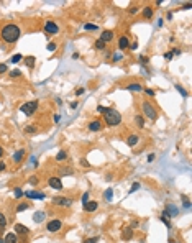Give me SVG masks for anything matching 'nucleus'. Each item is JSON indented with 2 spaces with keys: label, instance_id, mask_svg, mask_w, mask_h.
I'll use <instances>...</instances> for the list:
<instances>
[{
  "label": "nucleus",
  "instance_id": "obj_56",
  "mask_svg": "<svg viewBox=\"0 0 192 243\" xmlns=\"http://www.w3.org/2000/svg\"><path fill=\"white\" fill-rule=\"evenodd\" d=\"M72 59H79V53H74V54H72Z\"/></svg>",
  "mask_w": 192,
  "mask_h": 243
},
{
  "label": "nucleus",
  "instance_id": "obj_59",
  "mask_svg": "<svg viewBox=\"0 0 192 243\" xmlns=\"http://www.w3.org/2000/svg\"><path fill=\"white\" fill-rule=\"evenodd\" d=\"M2 156H4V148L0 146V158H2Z\"/></svg>",
  "mask_w": 192,
  "mask_h": 243
},
{
  "label": "nucleus",
  "instance_id": "obj_29",
  "mask_svg": "<svg viewBox=\"0 0 192 243\" xmlns=\"http://www.w3.org/2000/svg\"><path fill=\"white\" fill-rule=\"evenodd\" d=\"M13 190H15V197H17V199H20V197H23V196H25V192H23L20 187H15Z\"/></svg>",
  "mask_w": 192,
  "mask_h": 243
},
{
  "label": "nucleus",
  "instance_id": "obj_8",
  "mask_svg": "<svg viewBox=\"0 0 192 243\" xmlns=\"http://www.w3.org/2000/svg\"><path fill=\"white\" fill-rule=\"evenodd\" d=\"M48 184H49V187H53V189H56V190L63 189V181H61L59 177H56V176L49 177V179H48Z\"/></svg>",
  "mask_w": 192,
  "mask_h": 243
},
{
  "label": "nucleus",
  "instance_id": "obj_37",
  "mask_svg": "<svg viewBox=\"0 0 192 243\" xmlns=\"http://www.w3.org/2000/svg\"><path fill=\"white\" fill-rule=\"evenodd\" d=\"M99 236H92V238H85L84 240V243H97V242H99Z\"/></svg>",
  "mask_w": 192,
  "mask_h": 243
},
{
  "label": "nucleus",
  "instance_id": "obj_11",
  "mask_svg": "<svg viewBox=\"0 0 192 243\" xmlns=\"http://www.w3.org/2000/svg\"><path fill=\"white\" fill-rule=\"evenodd\" d=\"M100 41H103V43H108V41H112L113 39V31H110V30H105V31H102V35H100Z\"/></svg>",
  "mask_w": 192,
  "mask_h": 243
},
{
  "label": "nucleus",
  "instance_id": "obj_15",
  "mask_svg": "<svg viewBox=\"0 0 192 243\" xmlns=\"http://www.w3.org/2000/svg\"><path fill=\"white\" fill-rule=\"evenodd\" d=\"M128 46H130L128 36H120V39H118V48H120V50H127Z\"/></svg>",
  "mask_w": 192,
  "mask_h": 243
},
{
  "label": "nucleus",
  "instance_id": "obj_19",
  "mask_svg": "<svg viewBox=\"0 0 192 243\" xmlns=\"http://www.w3.org/2000/svg\"><path fill=\"white\" fill-rule=\"evenodd\" d=\"M23 158H25V150H18V151L13 155V161L15 163H21Z\"/></svg>",
  "mask_w": 192,
  "mask_h": 243
},
{
  "label": "nucleus",
  "instance_id": "obj_35",
  "mask_svg": "<svg viewBox=\"0 0 192 243\" xmlns=\"http://www.w3.org/2000/svg\"><path fill=\"white\" fill-rule=\"evenodd\" d=\"M5 225H7V218H5L4 214H0V228H4Z\"/></svg>",
  "mask_w": 192,
  "mask_h": 243
},
{
  "label": "nucleus",
  "instance_id": "obj_51",
  "mask_svg": "<svg viewBox=\"0 0 192 243\" xmlns=\"http://www.w3.org/2000/svg\"><path fill=\"white\" fill-rule=\"evenodd\" d=\"M81 164H82V166H89V163H87V159L82 158V159H81Z\"/></svg>",
  "mask_w": 192,
  "mask_h": 243
},
{
  "label": "nucleus",
  "instance_id": "obj_13",
  "mask_svg": "<svg viewBox=\"0 0 192 243\" xmlns=\"http://www.w3.org/2000/svg\"><path fill=\"white\" fill-rule=\"evenodd\" d=\"M25 197H28V199H44V194L36 192V190H26Z\"/></svg>",
  "mask_w": 192,
  "mask_h": 243
},
{
  "label": "nucleus",
  "instance_id": "obj_46",
  "mask_svg": "<svg viewBox=\"0 0 192 243\" xmlns=\"http://www.w3.org/2000/svg\"><path fill=\"white\" fill-rule=\"evenodd\" d=\"M25 131H26V133H35V131H36V127H26Z\"/></svg>",
  "mask_w": 192,
  "mask_h": 243
},
{
  "label": "nucleus",
  "instance_id": "obj_3",
  "mask_svg": "<svg viewBox=\"0 0 192 243\" xmlns=\"http://www.w3.org/2000/svg\"><path fill=\"white\" fill-rule=\"evenodd\" d=\"M141 109H143V112H145V115L148 117L149 120H156L158 118V112H156V109H154V105H151V104L148 102V100H143V104H141Z\"/></svg>",
  "mask_w": 192,
  "mask_h": 243
},
{
  "label": "nucleus",
  "instance_id": "obj_14",
  "mask_svg": "<svg viewBox=\"0 0 192 243\" xmlns=\"http://www.w3.org/2000/svg\"><path fill=\"white\" fill-rule=\"evenodd\" d=\"M15 232H17L18 235H28L30 228H28L26 225H21V223H17V225H15Z\"/></svg>",
  "mask_w": 192,
  "mask_h": 243
},
{
  "label": "nucleus",
  "instance_id": "obj_20",
  "mask_svg": "<svg viewBox=\"0 0 192 243\" xmlns=\"http://www.w3.org/2000/svg\"><path fill=\"white\" fill-rule=\"evenodd\" d=\"M4 242L5 243H18V240H17V235H15V233H7Z\"/></svg>",
  "mask_w": 192,
  "mask_h": 243
},
{
  "label": "nucleus",
  "instance_id": "obj_17",
  "mask_svg": "<svg viewBox=\"0 0 192 243\" xmlns=\"http://www.w3.org/2000/svg\"><path fill=\"white\" fill-rule=\"evenodd\" d=\"M89 130H90V131H99V130H102V123H100L99 120H94V122H90V123H89Z\"/></svg>",
  "mask_w": 192,
  "mask_h": 243
},
{
  "label": "nucleus",
  "instance_id": "obj_16",
  "mask_svg": "<svg viewBox=\"0 0 192 243\" xmlns=\"http://www.w3.org/2000/svg\"><path fill=\"white\" fill-rule=\"evenodd\" d=\"M127 89L128 90H133V92H143V85L141 84H138V82H132V84H128L127 85Z\"/></svg>",
  "mask_w": 192,
  "mask_h": 243
},
{
  "label": "nucleus",
  "instance_id": "obj_24",
  "mask_svg": "<svg viewBox=\"0 0 192 243\" xmlns=\"http://www.w3.org/2000/svg\"><path fill=\"white\" fill-rule=\"evenodd\" d=\"M135 123H136V127L143 128V127H145V118H143L141 115H136L135 117Z\"/></svg>",
  "mask_w": 192,
  "mask_h": 243
},
{
  "label": "nucleus",
  "instance_id": "obj_50",
  "mask_svg": "<svg viewBox=\"0 0 192 243\" xmlns=\"http://www.w3.org/2000/svg\"><path fill=\"white\" fill-rule=\"evenodd\" d=\"M5 168H7V164H5L4 161H0V173H2V171H4Z\"/></svg>",
  "mask_w": 192,
  "mask_h": 243
},
{
  "label": "nucleus",
  "instance_id": "obj_7",
  "mask_svg": "<svg viewBox=\"0 0 192 243\" xmlns=\"http://www.w3.org/2000/svg\"><path fill=\"white\" fill-rule=\"evenodd\" d=\"M53 202H54L56 205H59V207H71V205H72V201H71V199H68V197H59V196H57V197H54Z\"/></svg>",
  "mask_w": 192,
  "mask_h": 243
},
{
  "label": "nucleus",
  "instance_id": "obj_44",
  "mask_svg": "<svg viewBox=\"0 0 192 243\" xmlns=\"http://www.w3.org/2000/svg\"><path fill=\"white\" fill-rule=\"evenodd\" d=\"M164 59H166V61H171V59H172V53H171V51H167V53H164Z\"/></svg>",
  "mask_w": 192,
  "mask_h": 243
},
{
  "label": "nucleus",
  "instance_id": "obj_53",
  "mask_svg": "<svg viewBox=\"0 0 192 243\" xmlns=\"http://www.w3.org/2000/svg\"><path fill=\"white\" fill-rule=\"evenodd\" d=\"M130 48H132V50H136V48H138V45H136V43H132V45H130Z\"/></svg>",
  "mask_w": 192,
  "mask_h": 243
},
{
  "label": "nucleus",
  "instance_id": "obj_5",
  "mask_svg": "<svg viewBox=\"0 0 192 243\" xmlns=\"http://www.w3.org/2000/svg\"><path fill=\"white\" fill-rule=\"evenodd\" d=\"M61 228H63V222H61L59 218L49 220V222L46 223V230H48L49 233H56V232H59Z\"/></svg>",
  "mask_w": 192,
  "mask_h": 243
},
{
  "label": "nucleus",
  "instance_id": "obj_2",
  "mask_svg": "<svg viewBox=\"0 0 192 243\" xmlns=\"http://www.w3.org/2000/svg\"><path fill=\"white\" fill-rule=\"evenodd\" d=\"M103 117H105V123L108 125V127H117V125L121 123V115H120V112H117L115 109H108L103 113Z\"/></svg>",
  "mask_w": 192,
  "mask_h": 243
},
{
  "label": "nucleus",
  "instance_id": "obj_36",
  "mask_svg": "<svg viewBox=\"0 0 192 243\" xmlns=\"http://www.w3.org/2000/svg\"><path fill=\"white\" fill-rule=\"evenodd\" d=\"M138 189H140V182H133V184H132V189L128 190V192H130V194H133V192H136Z\"/></svg>",
  "mask_w": 192,
  "mask_h": 243
},
{
  "label": "nucleus",
  "instance_id": "obj_10",
  "mask_svg": "<svg viewBox=\"0 0 192 243\" xmlns=\"http://www.w3.org/2000/svg\"><path fill=\"white\" fill-rule=\"evenodd\" d=\"M82 209H84L85 212H95L97 209H99V202L95 201H90V202H85L84 205H82Z\"/></svg>",
  "mask_w": 192,
  "mask_h": 243
},
{
  "label": "nucleus",
  "instance_id": "obj_18",
  "mask_svg": "<svg viewBox=\"0 0 192 243\" xmlns=\"http://www.w3.org/2000/svg\"><path fill=\"white\" fill-rule=\"evenodd\" d=\"M138 141H140L138 135H130V136H128V140H127V144H128V146H135Z\"/></svg>",
  "mask_w": 192,
  "mask_h": 243
},
{
  "label": "nucleus",
  "instance_id": "obj_27",
  "mask_svg": "<svg viewBox=\"0 0 192 243\" xmlns=\"http://www.w3.org/2000/svg\"><path fill=\"white\" fill-rule=\"evenodd\" d=\"M28 207H30V204H28V202H23V204L17 205V212H23V210H26Z\"/></svg>",
  "mask_w": 192,
  "mask_h": 243
},
{
  "label": "nucleus",
  "instance_id": "obj_22",
  "mask_svg": "<svg viewBox=\"0 0 192 243\" xmlns=\"http://www.w3.org/2000/svg\"><path fill=\"white\" fill-rule=\"evenodd\" d=\"M23 59H25V64L28 67H33V66H35V63H36V58L35 56H26V58H23Z\"/></svg>",
  "mask_w": 192,
  "mask_h": 243
},
{
  "label": "nucleus",
  "instance_id": "obj_41",
  "mask_svg": "<svg viewBox=\"0 0 192 243\" xmlns=\"http://www.w3.org/2000/svg\"><path fill=\"white\" fill-rule=\"evenodd\" d=\"M107 110H108V107H103V105H99V107H97V112H99V113H105Z\"/></svg>",
  "mask_w": 192,
  "mask_h": 243
},
{
  "label": "nucleus",
  "instance_id": "obj_49",
  "mask_svg": "<svg viewBox=\"0 0 192 243\" xmlns=\"http://www.w3.org/2000/svg\"><path fill=\"white\" fill-rule=\"evenodd\" d=\"M140 61H141L143 64H148V58L146 56H140Z\"/></svg>",
  "mask_w": 192,
  "mask_h": 243
},
{
  "label": "nucleus",
  "instance_id": "obj_28",
  "mask_svg": "<svg viewBox=\"0 0 192 243\" xmlns=\"http://www.w3.org/2000/svg\"><path fill=\"white\" fill-rule=\"evenodd\" d=\"M84 28L87 30V31H95V30H97V25H94V23H85Z\"/></svg>",
  "mask_w": 192,
  "mask_h": 243
},
{
  "label": "nucleus",
  "instance_id": "obj_34",
  "mask_svg": "<svg viewBox=\"0 0 192 243\" xmlns=\"http://www.w3.org/2000/svg\"><path fill=\"white\" fill-rule=\"evenodd\" d=\"M20 76H21V71H20V69L10 71V77H20Z\"/></svg>",
  "mask_w": 192,
  "mask_h": 243
},
{
  "label": "nucleus",
  "instance_id": "obj_32",
  "mask_svg": "<svg viewBox=\"0 0 192 243\" xmlns=\"http://www.w3.org/2000/svg\"><path fill=\"white\" fill-rule=\"evenodd\" d=\"M95 50H105V43L100 41V39H97L95 41Z\"/></svg>",
  "mask_w": 192,
  "mask_h": 243
},
{
  "label": "nucleus",
  "instance_id": "obj_12",
  "mask_svg": "<svg viewBox=\"0 0 192 243\" xmlns=\"http://www.w3.org/2000/svg\"><path fill=\"white\" fill-rule=\"evenodd\" d=\"M44 218H46V212H43V210H38V212L33 214V220H35V223L44 222Z\"/></svg>",
  "mask_w": 192,
  "mask_h": 243
},
{
  "label": "nucleus",
  "instance_id": "obj_55",
  "mask_svg": "<svg viewBox=\"0 0 192 243\" xmlns=\"http://www.w3.org/2000/svg\"><path fill=\"white\" fill-rule=\"evenodd\" d=\"M184 207H185V209H189V207H191V202L185 201V202H184Z\"/></svg>",
  "mask_w": 192,
  "mask_h": 243
},
{
  "label": "nucleus",
  "instance_id": "obj_4",
  "mask_svg": "<svg viewBox=\"0 0 192 243\" xmlns=\"http://www.w3.org/2000/svg\"><path fill=\"white\" fill-rule=\"evenodd\" d=\"M38 109V100H30V102H25L20 107V112H23L25 115H33Z\"/></svg>",
  "mask_w": 192,
  "mask_h": 243
},
{
  "label": "nucleus",
  "instance_id": "obj_23",
  "mask_svg": "<svg viewBox=\"0 0 192 243\" xmlns=\"http://www.w3.org/2000/svg\"><path fill=\"white\" fill-rule=\"evenodd\" d=\"M143 17H145V18H151V17H153V8H151V7H145V8H143Z\"/></svg>",
  "mask_w": 192,
  "mask_h": 243
},
{
  "label": "nucleus",
  "instance_id": "obj_43",
  "mask_svg": "<svg viewBox=\"0 0 192 243\" xmlns=\"http://www.w3.org/2000/svg\"><path fill=\"white\" fill-rule=\"evenodd\" d=\"M112 194H113V192H112V189H107V192H105V199H107V201H112Z\"/></svg>",
  "mask_w": 192,
  "mask_h": 243
},
{
  "label": "nucleus",
  "instance_id": "obj_39",
  "mask_svg": "<svg viewBox=\"0 0 192 243\" xmlns=\"http://www.w3.org/2000/svg\"><path fill=\"white\" fill-rule=\"evenodd\" d=\"M4 72H8V66L2 63V64H0V74H4Z\"/></svg>",
  "mask_w": 192,
  "mask_h": 243
},
{
  "label": "nucleus",
  "instance_id": "obj_45",
  "mask_svg": "<svg viewBox=\"0 0 192 243\" xmlns=\"http://www.w3.org/2000/svg\"><path fill=\"white\" fill-rule=\"evenodd\" d=\"M85 202H89V192H84V196H82V204H85Z\"/></svg>",
  "mask_w": 192,
  "mask_h": 243
},
{
  "label": "nucleus",
  "instance_id": "obj_31",
  "mask_svg": "<svg viewBox=\"0 0 192 243\" xmlns=\"http://www.w3.org/2000/svg\"><path fill=\"white\" fill-rule=\"evenodd\" d=\"M166 210H167V214H172V215H176V214H177V209H176L174 207V205H167V209H166Z\"/></svg>",
  "mask_w": 192,
  "mask_h": 243
},
{
  "label": "nucleus",
  "instance_id": "obj_54",
  "mask_svg": "<svg viewBox=\"0 0 192 243\" xmlns=\"http://www.w3.org/2000/svg\"><path fill=\"white\" fill-rule=\"evenodd\" d=\"M148 161H149V163L154 161V155H149V156H148Z\"/></svg>",
  "mask_w": 192,
  "mask_h": 243
},
{
  "label": "nucleus",
  "instance_id": "obj_58",
  "mask_svg": "<svg viewBox=\"0 0 192 243\" xmlns=\"http://www.w3.org/2000/svg\"><path fill=\"white\" fill-rule=\"evenodd\" d=\"M135 227H138V222H136V220H135V222H132V228H135Z\"/></svg>",
  "mask_w": 192,
  "mask_h": 243
},
{
  "label": "nucleus",
  "instance_id": "obj_52",
  "mask_svg": "<svg viewBox=\"0 0 192 243\" xmlns=\"http://www.w3.org/2000/svg\"><path fill=\"white\" fill-rule=\"evenodd\" d=\"M82 94H84V89H77V92H76V95H82Z\"/></svg>",
  "mask_w": 192,
  "mask_h": 243
},
{
  "label": "nucleus",
  "instance_id": "obj_9",
  "mask_svg": "<svg viewBox=\"0 0 192 243\" xmlns=\"http://www.w3.org/2000/svg\"><path fill=\"white\" fill-rule=\"evenodd\" d=\"M133 238V228L132 227H125L123 230H121V240L123 242H128V240Z\"/></svg>",
  "mask_w": 192,
  "mask_h": 243
},
{
  "label": "nucleus",
  "instance_id": "obj_21",
  "mask_svg": "<svg viewBox=\"0 0 192 243\" xmlns=\"http://www.w3.org/2000/svg\"><path fill=\"white\" fill-rule=\"evenodd\" d=\"M71 174H74V169H71V168H61L59 169V176H71Z\"/></svg>",
  "mask_w": 192,
  "mask_h": 243
},
{
  "label": "nucleus",
  "instance_id": "obj_38",
  "mask_svg": "<svg viewBox=\"0 0 192 243\" xmlns=\"http://www.w3.org/2000/svg\"><path fill=\"white\" fill-rule=\"evenodd\" d=\"M38 182H39V179L36 176H31L30 177V184H31V186H38Z\"/></svg>",
  "mask_w": 192,
  "mask_h": 243
},
{
  "label": "nucleus",
  "instance_id": "obj_6",
  "mask_svg": "<svg viewBox=\"0 0 192 243\" xmlns=\"http://www.w3.org/2000/svg\"><path fill=\"white\" fill-rule=\"evenodd\" d=\"M44 31H46L48 35H57V33H59V26H57L53 20H48L46 23H44Z\"/></svg>",
  "mask_w": 192,
  "mask_h": 243
},
{
  "label": "nucleus",
  "instance_id": "obj_57",
  "mask_svg": "<svg viewBox=\"0 0 192 243\" xmlns=\"http://www.w3.org/2000/svg\"><path fill=\"white\" fill-rule=\"evenodd\" d=\"M191 7H192V4H185V5H184V8H185V10H189Z\"/></svg>",
  "mask_w": 192,
  "mask_h": 243
},
{
  "label": "nucleus",
  "instance_id": "obj_40",
  "mask_svg": "<svg viewBox=\"0 0 192 243\" xmlns=\"http://www.w3.org/2000/svg\"><path fill=\"white\" fill-rule=\"evenodd\" d=\"M161 222H163L164 225L167 227V228H171V222H169V218H166V217H161Z\"/></svg>",
  "mask_w": 192,
  "mask_h": 243
},
{
  "label": "nucleus",
  "instance_id": "obj_47",
  "mask_svg": "<svg viewBox=\"0 0 192 243\" xmlns=\"http://www.w3.org/2000/svg\"><path fill=\"white\" fill-rule=\"evenodd\" d=\"M121 59V54L120 53H113V61H120Z\"/></svg>",
  "mask_w": 192,
  "mask_h": 243
},
{
  "label": "nucleus",
  "instance_id": "obj_42",
  "mask_svg": "<svg viewBox=\"0 0 192 243\" xmlns=\"http://www.w3.org/2000/svg\"><path fill=\"white\" fill-rule=\"evenodd\" d=\"M143 90L146 92V95H149V97H154V94H156V92L153 90V89H143Z\"/></svg>",
  "mask_w": 192,
  "mask_h": 243
},
{
  "label": "nucleus",
  "instance_id": "obj_60",
  "mask_svg": "<svg viewBox=\"0 0 192 243\" xmlns=\"http://www.w3.org/2000/svg\"><path fill=\"white\" fill-rule=\"evenodd\" d=\"M0 243H5V242H4V238H0Z\"/></svg>",
  "mask_w": 192,
  "mask_h": 243
},
{
  "label": "nucleus",
  "instance_id": "obj_48",
  "mask_svg": "<svg viewBox=\"0 0 192 243\" xmlns=\"http://www.w3.org/2000/svg\"><path fill=\"white\" fill-rule=\"evenodd\" d=\"M171 53H172V56H174V54H176V56H179V54H181L182 51H181V50H177V48H176V50H172V51H171Z\"/></svg>",
  "mask_w": 192,
  "mask_h": 243
},
{
  "label": "nucleus",
  "instance_id": "obj_26",
  "mask_svg": "<svg viewBox=\"0 0 192 243\" xmlns=\"http://www.w3.org/2000/svg\"><path fill=\"white\" fill-rule=\"evenodd\" d=\"M21 59H23V56H21V54H13V56H12L10 58V61H12V63H13V64H17V63H20V61Z\"/></svg>",
  "mask_w": 192,
  "mask_h": 243
},
{
  "label": "nucleus",
  "instance_id": "obj_1",
  "mask_svg": "<svg viewBox=\"0 0 192 243\" xmlns=\"http://www.w3.org/2000/svg\"><path fill=\"white\" fill-rule=\"evenodd\" d=\"M21 35V30L20 26H17L15 23H8V25H5L4 28L0 30V36H2V39H4L5 43H15L18 38H20Z\"/></svg>",
  "mask_w": 192,
  "mask_h": 243
},
{
  "label": "nucleus",
  "instance_id": "obj_25",
  "mask_svg": "<svg viewBox=\"0 0 192 243\" xmlns=\"http://www.w3.org/2000/svg\"><path fill=\"white\" fill-rule=\"evenodd\" d=\"M66 158H68V153H66V151H59L56 155V161H64Z\"/></svg>",
  "mask_w": 192,
  "mask_h": 243
},
{
  "label": "nucleus",
  "instance_id": "obj_33",
  "mask_svg": "<svg viewBox=\"0 0 192 243\" xmlns=\"http://www.w3.org/2000/svg\"><path fill=\"white\" fill-rule=\"evenodd\" d=\"M46 50H48V51H51V53H53V51H56V43L49 41V43L46 45Z\"/></svg>",
  "mask_w": 192,
  "mask_h": 243
},
{
  "label": "nucleus",
  "instance_id": "obj_30",
  "mask_svg": "<svg viewBox=\"0 0 192 243\" xmlns=\"http://www.w3.org/2000/svg\"><path fill=\"white\" fill-rule=\"evenodd\" d=\"M176 90H177V92H181V95H184V97H187V90H185V89L184 87H181V85H179V84H176Z\"/></svg>",
  "mask_w": 192,
  "mask_h": 243
}]
</instances>
